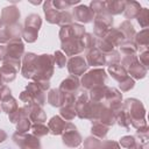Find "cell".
Listing matches in <instances>:
<instances>
[{
	"mask_svg": "<svg viewBox=\"0 0 149 149\" xmlns=\"http://www.w3.org/2000/svg\"><path fill=\"white\" fill-rule=\"evenodd\" d=\"M54 64V58L50 55H41L36 56L35 59V70H34V76L33 78L38 81V80H48L52 76V68Z\"/></svg>",
	"mask_w": 149,
	"mask_h": 149,
	"instance_id": "6da1fadb",
	"label": "cell"
},
{
	"mask_svg": "<svg viewBox=\"0 0 149 149\" xmlns=\"http://www.w3.org/2000/svg\"><path fill=\"white\" fill-rule=\"evenodd\" d=\"M105 80H106V72L102 69H95L84 74L81 83L85 88L92 90L95 86H101L105 83Z\"/></svg>",
	"mask_w": 149,
	"mask_h": 149,
	"instance_id": "7a4b0ae2",
	"label": "cell"
},
{
	"mask_svg": "<svg viewBox=\"0 0 149 149\" xmlns=\"http://www.w3.org/2000/svg\"><path fill=\"white\" fill-rule=\"evenodd\" d=\"M81 142V137L77 132V128L72 123H66L65 129L63 132V143L68 147L74 148L78 147Z\"/></svg>",
	"mask_w": 149,
	"mask_h": 149,
	"instance_id": "3957f363",
	"label": "cell"
},
{
	"mask_svg": "<svg viewBox=\"0 0 149 149\" xmlns=\"http://www.w3.org/2000/svg\"><path fill=\"white\" fill-rule=\"evenodd\" d=\"M16 144H19L22 149H38L40 141L37 137L33 135H26L22 133H15L13 136Z\"/></svg>",
	"mask_w": 149,
	"mask_h": 149,
	"instance_id": "277c9868",
	"label": "cell"
},
{
	"mask_svg": "<svg viewBox=\"0 0 149 149\" xmlns=\"http://www.w3.org/2000/svg\"><path fill=\"white\" fill-rule=\"evenodd\" d=\"M23 54V44L20 38H13L9 41L6 48V61H20L21 55Z\"/></svg>",
	"mask_w": 149,
	"mask_h": 149,
	"instance_id": "5b68a950",
	"label": "cell"
},
{
	"mask_svg": "<svg viewBox=\"0 0 149 149\" xmlns=\"http://www.w3.org/2000/svg\"><path fill=\"white\" fill-rule=\"evenodd\" d=\"M112 20L108 15L99 14L94 20V33L99 37H104L106 31L108 30V27L112 24Z\"/></svg>",
	"mask_w": 149,
	"mask_h": 149,
	"instance_id": "8992f818",
	"label": "cell"
},
{
	"mask_svg": "<svg viewBox=\"0 0 149 149\" xmlns=\"http://www.w3.org/2000/svg\"><path fill=\"white\" fill-rule=\"evenodd\" d=\"M68 69H69V72L72 73V76L83 74L87 69V63L84 59V57L77 56V57H73L69 61Z\"/></svg>",
	"mask_w": 149,
	"mask_h": 149,
	"instance_id": "52a82bcc",
	"label": "cell"
},
{
	"mask_svg": "<svg viewBox=\"0 0 149 149\" xmlns=\"http://www.w3.org/2000/svg\"><path fill=\"white\" fill-rule=\"evenodd\" d=\"M78 87H79L78 78L74 77V76H70L69 78H66L62 81L59 91L63 94H74V92H77Z\"/></svg>",
	"mask_w": 149,
	"mask_h": 149,
	"instance_id": "ba28073f",
	"label": "cell"
},
{
	"mask_svg": "<svg viewBox=\"0 0 149 149\" xmlns=\"http://www.w3.org/2000/svg\"><path fill=\"white\" fill-rule=\"evenodd\" d=\"M35 59L36 55L29 52L24 55L23 58V66H22V74L26 78H33L34 70H35Z\"/></svg>",
	"mask_w": 149,
	"mask_h": 149,
	"instance_id": "9c48e42d",
	"label": "cell"
},
{
	"mask_svg": "<svg viewBox=\"0 0 149 149\" xmlns=\"http://www.w3.org/2000/svg\"><path fill=\"white\" fill-rule=\"evenodd\" d=\"M73 16L78 21H81V22L87 23V22H91L92 21V19H93V12H92V9H90L86 6H79V7L74 8Z\"/></svg>",
	"mask_w": 149,
	"mask_h": 149,
	"instance_id": "30bf717a",
	"label": "cell"
},
{
	"mask_svg": "<svg viewBox=\"0 0 149 149\" xmlns=\"http://www.w3.org/2000/svg\"><path fill=\"white\" fill-rule=\"evenodd\" d=\"M28 115H29V119L31 121L37 122V123L45 121V118H47L43 109L38 105H35V104L28 106Z\"/></svg>",
	"mask_w": 149,
	"mask_h": 149,
	"instance_id": "8fae6325",
	"label": "cell"
},
{
	"mask_svg": "<svg viewBox=\"0 0 149 149\" xmlns=\"http://www.w3.org/2000/svg\"><path fill=\"white\" fill-rule=\"evenodd\" d=\"M65 121H63L59 116H54L50 121H49V130L54 134V135H59L63 134L64 129H65Z\"/></svg>",
	"mask_w": 149,
	"mask_h": 149,
	"instance_id": "7c38bea8",
	"label": "cell"
},
{
	"mask_svg": "<svg viewBox=\"0 0 149 149\" xmlns=\"http://www.w3.org/2000/svg\"><path fill=\"white\" fill-rule=\"evenodd\" d=\"M87 61L90 65H102L105 63V57L99 49H91L87 52Z\"/></svg>",
	"mask_w": 149,
	"mask_h": 149,
	"instance_id": "4fadbf2b",
	"label": "cell"
},
{
	"mask_svg": "<svg viewBox=\"0 0 149 149\" xmlns=\"http://www.w3.org/2000/svg\"><path fill=\"white\" fill-rule=\"evenodd\" d=\"M16 72H17V70H16L14 66H12V65L8 64V63H3L2 68L0 69V74H1L2 81H6V83H7V81L14 80Z\"/></svg>",
	"mask_w": 149,
	"mask_h": 149,
	"instance_id": "5bb4252c",
	"label": "cell"
},
{
	"mask_svg": "<svg viewBox=\"0 0 149 149\" xmlns=\"http://www.w3.org/2000/svg\"><path fill=\"white\" fill-rule=\"evenodd\" d=\"M57 9V8H56ZM55 8L51 7V1H48L44 5V12H45V16L47 20L50 23H58L59 19H61V14L58 13V10H56Z\"/></svg>",
	"mask_w": 149,
	"mask_h": 149,
	"instance_id": "9a60e30c",
	"label": "cell"
},
{
	"mask_svg": "<svg viewBox=\"0 0 149 149\" xmlns=\"http://www.w3.org/2000/svg\"><path fill=\"white\" fill-rule=\"evenodd\" d=\"M20 16V13L17 12V9L15 7H9V8H5L2 12V20L5 23H14L17 17Z\"/></svg>",
	"mask_w": 149,
	"mask_h": 149,
	"instance_id": "2e32d148",
	"label": "cell"
},
{
	"mask_svg": "<svg viewBox=\"0 0 149 149\" xmlns=\"http://www.w3.org/2000/svg\"><path fill=\"white\" fill-rule=\"evenodd\" d=\"M1 107L2 109L10 114L12 112H14L16 108H17V104H16V100L9 94V95H6L5 98H2V104H1Z\"/></svg>",
	"mask_w": 149,
	"mask_h": 149,
	"instance_id": "e0dca14e",
	"label": "cell"
},
{
	"mask_svg": "<svg viewBox=\"0 0 149 149\" xmlns=\"http://www.w3.org/2000/svg\"><path fill=\"white\" fill-rule=\"evenodd\" d=\"M48 101L52 106H61L64 102L63 93L59 90H51L48 95Z\"/></svg>",
	"mask_w": 149,
	"mask_h": 149,
	"instance_id": "ac0fdd59",
	"label": "cell"
},
{
	"mask_svg": "<svg viewBox=\"0 0 149 149\" xmlns=\"http://www.w3.org/2000/svg\"><path fill=\"white\" fill-rule=\"evenodd\" d=\"M40 27H41V17L38 15L31 14L26 19V28H29V29L38 31Z\"/></svg>",
	"mask_w": 149,
	"mask_h": 149,
	"instance_id": "d6986e66",
	"label": "cell"
},
{
	"mask_svg": "<svg viewBox=\"0 0 149 149\" xmlns=\"http://www.w3.org/2000/svg\"><path fill=\"white\" fill-rule=\"evenodd\" d=\"M28 116V108L22 107V108H16L14 112H12L9 114V120L12 122H17L23 118Z\"/></svg>",
	"mask_w": 149,
	"mask_h": 149,
	"instance_id": "ffe728a7",
	"label": "cell"
},
{
	"mask_svg": "<svg viewBox=\"0 0 149 149\" xmlns=\"http://www.w3.org/2000/svg\"><path fill=\"white\" fill-rule=\"evenodd\" d=\"M109 72H111V74L113 76V78H115L116 80H121V78H123V77L126 76L125 70H123L120 65H118V64L111 65V66H109Z\"/></svg>",
	"mask_w": 149,
	"mask_h": 149,
	"instance_id": "44dd1931",
	"label": "cell"
},
{
	"mask_svg": "<svg viewBox=\"0 0 149 149\" xmlns=\"http://www.w3.org/2000/svg\"><path fill=\"white\" fill-rule=\"evenodd\" d=\"M61 115L65 118V120H72L76 116V109L72 105H65V107L61 108Z\"/></svg>",
	"mask_w": 149,
	"mask_h": 149,
	"instance_id": "7402d4cb",
	"label": "cell"
},
{
	"mask_svg": "<svg viewBox=\"0 0 149 149\" xmlns=\"http://www.w3.org/2000/svg\"><path fill=\"white\" fill-rule=\"evenodd\" d=\"M107 127L102 123H98V122H94V125L92 126V134H94L95 136L98 137H104L106 134H107Z\"/></svg>",
	"mask_w": 149,
	"mask_h": 149,
	"instance_id": "603a6c76",
	"label": "cell"
},
{
	"mask_svg": "<svg viewBox=\"0 0 149 149\" xmlns=\"http://www.w3.org/2000/svg\"><path fill=\"white\" fill-rule=\"evenodd\" d=\"M31 128H33V133H34V135H36L37 137L44 136V135H47V134L49 133V128L45 127V126L42 125V123H35Z\"/></svg>",
	"mask_w": 149,
	"mask_h": 149,
	"instance_id": "cb8c5ba5",
	"label": "cell"
},
{
	"mask_svg": "<svg viewBox=\"0 0 149 149\" xmlns=\"http://www.w3.org/2000/svg\"><path fill=\"white\" fill-rule=\"evenodd\" d=\"M30 128V122L28 118H23L17 123V133H24Z\"/></svg>",
	"mask_w": 149,
	"mask_h": 149,
	"instance_id": "d4e9b609",
	"label": "cell"
},
{
	"mask_svg": "<svg viewBox=\"0 0 149 149\" xmlns=\"http://www.w3.org/2000/svg\"><path fill=\"white\" fill-rule=\"evenodd\" d=\"M54 61H55V63H56V65L58 68H63L65 65V56L61 51H56L55 57H54Z\"/></svg>",
	"mask_w": 149,
	"mask_h": 149,
	"instance_id": "484cf974",
	"label": "cell"
},
{
	"mask_svg": "<svg viewBox=\"0 0 149 149\" xmlns=\"http://www.w3.org/2000/svg\"><path fill=\"white\" fill-rule=\"evenodd\" d=\"M99 147V142L97 141V139L93 137H88L85 141V149H98Z\"/></svg>",
	"mask_w": 149,
	"mask_h": 149,
	"instance_id": "4316f807",
	"label": "cell"
},
{
	"mask_svg": "<svg viewBox=\"0 0 149 149\" xmlns=\"http://www.w3.org/2000/svg\"><path fill=\"white\" fill-rule=\"evenodd\" d=\"M9 38H10L9 31L5 28H0V43L7 42V41H9Z\"/></svg>",
	"mask_w": 149,
	"mask_h": 149,
	"instance_id": "83f0119b",
	"label": "cell"
},
{
	"mask_svg": "<svg viewBox=\"0 0 149 149\" xmlns=\"http://www.w3.org/2000/svg\"><path fill=\"white\" fill-rule=\"evenodd\" d=\"M100 149H119V146L115 143V142H111V141H107L102 144V147Z\"/></svg>",
	"mask_w": 149,
	"mask_h": 149,
	"instance_id": "f1b7e54d",
	"label": "cell"
},
{
	"mask_svg": "<svg viewBox=\"0 0 149 149\" xmlns=\"http://www.w3.org/2000/svg\"><path fill=\"white\" fill-rule=\"evenodd\" d=\"M6 58V48L0 47V61H3Z\"/></svg>",
	"mask_w": 149,
	"mask_h": 149,
	"instance_id": "f546056e",
	"label": "cell"
},
{
	"mask_svg": "<svg viewBox=\"0 0 149 149\" xmlns=\"http://www.w3.org/2000/svg\"><path fill=\"white\" fill-rule=\"evenodd\" d=\"M5 139H6V133L0 129V142H2Z\"/></svg>",
	"mask_w": 149,
	"mask_h": 149,
	"instance_id": "4dcf8cb0",
	"label": "cell"
},
{
	"mask_svg": "<svg viewBox=\"0 0 149 149\" xmlns=\"http://www.w3.org/2000/svg\"><path fill=\"white\" fill-rule=\"evenodd\" d=\"M1 84H2V78H1V74H0V87H1Z\"/></svg>",
	"mask_w": 149,
	"mask_h": 149,
	"instance_id": "1f68e13d",
	"label": "cell"
},
{
	"mask_svg": "<svg viewBox=\"0 0 149 149\" xmlns=\"http://www.w3.org/2000/svg\"><path fill=\"white\" fill-rule=\"evenodd\" d=\"M1 26H2V23H1V20H0V28H2Z\"/></svg>",
	"mask_w": 149,
	"mask_h": 149,
	"instance_id": "d6a6232c",
	"label": "cell"
},
{
	"mask_svg": "<svg viewBox=\"0 0 149 149\" xmlns=\"http://www.w3.org/2000/svg\"><path fill=\"white\" fill-rule=\"evenodd\" d=\"M38 149H40V148H38Z\"/></svg>",
	"mask_w": 149,
	"mask_h": 149,
	"instance_id": "836d02e7",
	"label": "cell"
}]
</instances>
